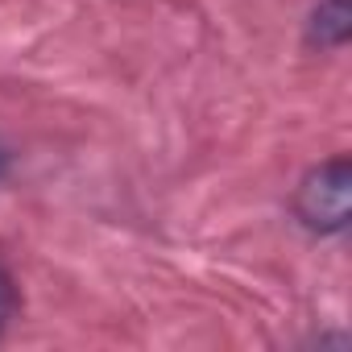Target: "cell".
<instances>
[{"label": "cell", "instance_id": "4", "mask_svg": "<svg viewBox=\"0 0 352 352\" xmlns=\"http://www.w3.org/2000/svg\"><path fill=\"white\" fill-rule=\"evenodd\" d=\"M5 166H9V162H5V149H0V179H5Z\"/></svg>", "mask_w": 352, "mask_h": 352}, {"label": "cell", "instance_id": "1", "mask_svg": "<svg viewBox=\"0 0 352 352\" xmlns=\"http://www.w3.org/2000/svg\"><path fill=\"white\" fill-rule=\"evenodd\" d=\"M298 220L311 232H344L348 228V212H352V174H348V157H327L323 166H315L302 187H298Z\"/></svg>", "mask_w": 352, "mask_h": 352}, {"label": "cell", "instance_id": "2", "mask_svg": "<svg viewBox=\"0 0 352 352\" xmlns=\"http://www.w3.org/2000/svg\"><path fill=\"white\" fill-rule=\"evenodd\" d=\"M311 42L315 46H344L348 42V0H323L311 13Z\"/></svg>", "mask_w": 352, "mask_h": 352}, {"label": "cell", "instance_id": "3", "mask_svg": "<svg viewBox=\"0 0 352 352\" xmlns=\"http://www.w3.org/2000/svg\"><path fill=\"white\" fill-rule=\"evenodd\" d=\"M13 315H17V286H13V278L5 270H0V327H5Z\"/></svg>", "mask_w": 352, "mask_h": 352}]
</instances>
